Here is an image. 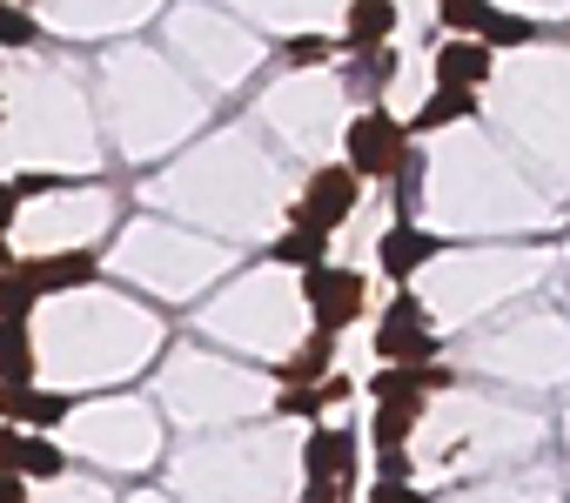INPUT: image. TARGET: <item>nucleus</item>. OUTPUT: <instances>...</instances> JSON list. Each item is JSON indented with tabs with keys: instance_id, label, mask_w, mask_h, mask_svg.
I'll use <instances>...</instances> for the list:
<instances>
[{
	"instance_id": "obj_1",
	"label": "nucleus",
	"mask_w": 570,
	"mask_h": 503,
	"mask_svg": "<svg viewBox=\"0 0 570 503\" xmlns=\"http://www.w3.org/2000/svg\"><path fill=\"white\" fill-rule=\"evenodd\" d=\"M343 161H350L363 181L403 175V161H410V121H396L390 108H363V115L343 128Z\"/></svg>"
},
{
	"instance_id": "obj_2",
	"label": "nucleus",
	"mask_w": 570,
	"mask_h": 503,
	"mask_svg": "<svg viewBox=\"0 0 570 503\" xmlns=\"http://www.w3.org/2000/svg\"><path fill=\"white\" fill-rule=\"evenodd\" d=\"M356 195H363V175L350 168V161H330V168H316L309 175V188H303V201L289 208V221H309V228H343L350 215H356Z\"/></svg>"
},
{
	"instance_id": "obj_3",
	"label": "nucleus",
	"mask_w": 570,
	"mask_h": 503,
	"mask_svg": "<svg viewBox=\"0 0 570 503\" xmlns=\"http://www.w3.org/2000/svg\"><path fill=\"white\" fill-rule=\"evenodd\" d=\"M303 303H309V316H316V329H330V336H343L356 316H363V276L356 269H303Z\"/></svg>"
},
{
	"instance_id": "obj_4",
	"label": "nucleus",
	"mask_w": 570,
	"mask_h": 503,
	"mask_svg": "<svg viewBox=\"0 0 570 503\" xmlns=\"http://www.w3.org/2000/svg\"><path fill=\"white\" fill-rule=\"evenodd\" d=\"M376 356L383 363H436V336H430V309L403 289L390 303V316L376 323Z\"/></svg>"
},
{
	"instance_id": "obj_5",
	"label": "nucleus",
	"mask_w": 570,
	"mask_h": 503,
	"mask_svg": "<svg viewBox=\"0 0 570 503\" xmlns=\"http://www.w3.org/2000/svg\"><path fill=\"white\" fill-rule=\"evenodd\" d=\"M443 235H430V228H416V215H403V221H390L383 228V241H376V269L383 276H396V283H410L416 269H430L436 256H443Z\"/></svg>"
},
{
	"instance_id": "obj_6",
	"label": "nucleus",
	"mask_w": 570,
	"mask_h": 503,
	"mask_svg": "<svg viewBox=\"0 0 570 503\" xmlns=\"http://www.w3.org/2000/svg\"><path fill=\"white\" fill-rule=\"evenodd\" d=\"M0 416L21 430H61L75 416V396L61 389H35V383H0Z\"/></svg>"
},
{
	"instance_id": "obj_7",
	"label": "nucleus",
	"mask_w": 570,
	"mask_h": 503,
	"mask_svg": "<svg viewBox=\"0 0 570 503\" xmlns=\"http://www.w3.org/2000/svg\"><path fill=\"white\" fill-rule=\"evenodd\" d=\"M21 269H28V283H35L41 296H61V289H88V283L101 276L95 248H55V256H21Z\"/></svg>"
},
{
	"instance_id": "obj_8",
	"label": "nucleus",
	"mask_w": 570,
	"mask_h": 503,
	"mask_svg": "<svg viewBox=\"0 0 570 503\" xmlns=\"http://www.w3.org/2000/svg\"><path fill=\"white\" fill-rule=\"evenodd\" d=\"M490 68H497V48L476 41V34H450L436 48V88H483Z\"/></svg>"
},
{
	"instance_id": "obj_9",
	"label": "nucleus",
	"mask_w": 570,
	"mask_h": 503,
	"mask_svg": "<svg viewBox=\"0 0 570 503\" xmlns=\"http://www.w3.org/2000/svg\"><path fill=\"white\" fill-rule=\"evenodd\" d=\"M350 396V376H323V383H275V416H296V423H316L330 403Z\"/></svg>"
},
{
	"instance_id": "obj_10",
	"label": "nucleus",
	"mask_w": 570,
	"mask_h": 503,
	"mask_svg": "<svg viewBox=\"0 0 570 503\" xmlns=\"http://www.w3.org/2000/svg\"><path fill=\"white\" fill-rule=\"evenodd\" d=\"M268 263H282V269H323V263H330V228L289 221V235L268 241Z\"/></svg>"
},
{
	"instance_id": "obj_11",
	"label": "nucleus",
	"mask_w": 570,
	"mask_h": 503,
	"mask_svg": "<svg viewBox=\"0 0 570 503\" xmlns=\"http://www.w3.org/2000/svg\"><path fill=\"white\" fill-rule=\"evenodd\" d=\"M396 34V0H350V21H343V48H383Z\"/></svg>"
},
{
	"instance_id": "obj_12",
	"label": "nucleus",
	"mask_w": 570,
	"mask_h": 503,
	"mask_svg": "<svg viewBox=\"0 0 570 503\" xmlns=\"http://www.w3.org/2000/svg\"><path fill=\"white\" fill-rule=\"evenodd\" d=\"M330 363H336V336H330V329H316L289 363H275V383H323V376H336Z\"/></svg>"
},
{
	"instance_id": "obj_13",
	"label": "nucleus",
	"mask_w": 570,
	"mask_h": 503,
	"mask_svg": "<svg viewBox=\"0 0 570 503\" xmlns=\"http://www.w3.org/2000/svg\"><path fill=\"white\" fill-rule=\"evenodd\" d=\"M463 115H476V88H436V95L416 108L410 135H436V128H450V121H463Z\"/></svg>"
},
{
	"instance_id": "obj_14",
	"label": "nucleus",
	"mask_w": 570,
	"mask_h": 503,
	"mask_svg": "<svg viewBox=\"0 0 570 503\" xmlns=\"http://www.w3.org/2000/svg\"><path fill=\"white\" fill-rule=\"evenodd\" d=\"M0 383H35V336H28V323H0Z\"/></svg>"
},
{
	"instance_id": "obj_15",
	"label": "nucleus",
	"mask_w": 570,
	"mask_h": 503,
	"mask_svg": "<svg viewBox=\"0 0 570 503\" xmlns=\"http://www.w3.org/2000/svg\"><path fill=\"white\" fill-rule=\"evenodd\" d=\"M21 476H28V483L68 476V456H61V443H48V430H28V436H21Z\"/></svg>"
},
{
	"instance_id": "obj_16",
	"label": "nucleus",
	"mask_w": 570,
	"mask_h": 503,
	"mask_svg": "<svg viewBox=\"0 0 570 503\" xmlns=\"http://www.w3.org/2000/svg\"><path fill=\"white\" fill-rule=\"evenodd\" d=\"M416 403H376V423H370V443L376 450H403L410 436H416Z\"/></svg>"
},
{
	"instance_id": "obj_17",
	"label": "nucleus",
	"mask_w": 570,
	"mask_h": 503,
	"mask_svg": "<svg viewBox=\"0 0 570 503\" xmlns=\"http://www.w3.org/2000/svg\"><path fill=\"white\" fill-rule=\"evenodd\" d=\"M35 303H41V289L28 283V269L14 263V269H0V323H28L35 316Z\"/></svg>"
},
{
	"instance_id": "obj_18",
	"label": "nucleus",
	"mask_w": 570,
	"mask_h": 503,
	"mask_svg": "<svg viewBox=\"0 0 570 503\" xmlns=\"http://www.w3.org/2000/svg\"><path fill=\"white\" fill-rule=\"evenodd\" d=\"M436 14H443V28H450V34H476V41H483V28H490V14H497V8H490V0H443Z\"/></svg>"
},
{
	"instance_id": "obj_19",
	"label": "nucleus",
	"mask_w": 570,
	"mask_h": 503,
	"mask_svg": "<svg viewBox=\"0 0 570 503\" xmlns=\"http://www.w3.org/2000/svg\"><path fill=\"white\" fill-rule=\"evenodd\" d=\"M35 41H41V21L14 0H0V48H35Z\"/></svg>"
},
{
	"instance_id": "obj_20",
	"label": "nucleus",
	"mask_w": 570,
	"mask_h": 503,
	"mask_svg": "<svg viewBox=\"0 0 570 503\" xmlns=\"http://www.w3.org/2000/svg\"><path fill=\"white\" fill-rule=\"evenodd\" d=\"M483 41L490 48H523V41H537V21H523V14H490V28H483Z\"/></svg>"
},
{
	"instance_id": "obj_21",
	"label": "nucleus",
	"mask_w": 570,
	"mask_h": 503,
	"mask_svg": "<svg viewBox=\"0 0 570 503\" xmlns=\"http://www.w3.org/2000/svg\"><path fill=\"white\" fill-rule=\"evenodd\" d=\"M336 55V41H323V34H296V41H282V61L289 68H316V61H330Z\"/></svg>"
},
{
	"instance_id": "obj_22",
	"label": "nucleus",
	"mask_w": 570,
	"mask_h": 503,
	"mask_svg": "<svg viewBox=\"0 0 570 503\" xmlns=\"http://www.w3.org/2000/svg\"><path fill=\"white\" fill-rule=\"evenodd\" d=\"M21 436H28L21 423H14V430H0V470H14V476H21Z\"/></svg>"
},
{
	"instance_id": "obj_23",
	"label": "nucleus",
	"mask_w": 570,
	"mask_h": 503,
	"mask_svg": "<svg viewBox=\"0 0 570 503\" xmlns=\"http://www.w3.org/2000/svg\"><path fill=\"white\" fill-rule=\"evenodd\" d=\"M370 503H423V490H416V483H376Z\"/></svg>"
},
{
	"instance_id": "obj_24",
	"label": "nucleus",
	"mask_w": 570,
	"mask_h": 503,
	"mask_svg": "<svg viewBox=\"0 0 570 503\" xmlns=\"http://www.w3.org/2000/svg\"><path fill=\"white\" fill-rule=\"evenodd\" d=\"M21 201H28L21 188H8V181H0V228H14V221H21Z\"/></svg>"
},
{
	"instance_id": "obj_25",
	"label": "nucleus",
	"mask_w": 570,
	"mask_h": 503,
	"mask_svg": "<svg viewBox=\"0 0 570 503\" xmlns=\"http://www.w3.org/2000/svg\"><path fill=\"white\" fill-rule=\"evenodd\" d=\"M14 188H21V195H48V188H68V175H21Z\"/></svg>"
},
{
	"instance_id": "obj_26",
	"label": "nucleus",
	"mask_w": 570,
	"mask_h": 503,
	"mask_svg": "<svg viewBox=\"0 0 570 503\" xmlns=\"http://www.w3.org/2000/svg\"><path fill=\"white\" fill-rule=\"evenodd\" d=\"M0 503H28V476H14V470H0Z\"/></svg>"
},
{
	"instance_id": "obj_27",
	"label": "nucleus",
	"mask_w": 570,
	"mask_h": 503,
	"mask_svg": "<svg viewBox=\"0 0 570 503\" xmlns=\"http://www.w3.org/2000/svg\"><path fill=\"white\" fill-rule=\"evenodd\" d=\"M21 256H14V248H8V228H0V269H14Z\"/></svg>"
},
{
	"instance_id": "obj_28",
	"label": "nucleus",
	"mask_w": 570,
	"mask_h": 503,
	"mask_svg": "<svg viewBox=\"0 0 570 503\" xmlns=\"http://www.w3.org/2000/svg\"><path fill=\"white\" fill-rule=\"evenodd\" d=\"M0 115H8V108H0Z\"/></svg>"
}]
</instances>
